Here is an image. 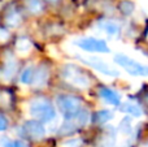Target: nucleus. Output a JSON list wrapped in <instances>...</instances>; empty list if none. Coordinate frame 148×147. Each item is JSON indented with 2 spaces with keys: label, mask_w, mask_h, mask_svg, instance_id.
Returning a JSON list of instances; mask_svg holds the SVG:
<instances>
[{
  "label": "nucleus",
  "mask_w": 148,
  "mask_h": 147,
  "mask_svg": "<svg viewBox=\"0 0 148 147\" xmlns=\"http://www.w3.org/2000/svg\"><path fill=\"white\" fill-rule=\"evenodd\" d=\"M30 113L35 119H38L42 122H49L55 119L56 112L51 102L43 98L34 99L30 103Z\"/></svg>",
  "instance_id": "1"
},
{
  "label": "nucleus",
  "mask_w": 148,
  "mask_h": 147,
  "mask_svg": "<svg viewBox=\"0 0 148 147\" xmlns=\"http://www.w3.org/2000/svg\"><path fill=\"white\" fill-rule=\"evenodd\" d=\"M88 117H90L88 112L84 111V109H81V111H78L75 115H73V116L66 117V119H65V122L61 125L59 133L60 134H62V135L72 134V133L79 130L81 128H83L84 125L87 124Z\"/></svg>",
  "instance_id": "2"
},
{
  "label": "nucleus",
  "mask_w": 148,
  "mask_h": 147,
  "mask_svg": "<svg viewBox=\"0 0 148 147\" xmlns=\"http://www.w3.org/2000/svg\"><path fill=\"white\" fill-rule=\"evenodd\" d=\"M62 77L68 83L79 89H86L90 85V78L78 67L73 64H68L62 69Z\"/></svg>",
  "instance_id": "3"
},
{
  "label": "nucleus",
  "mask_w": 148,
  "mask_h": 147,
  "mask_svg": "<svg viewBox=\"0 0 148 147\" xmlns=\"http://www.w3.org/2000/svg\"><path fill=\"white\" fill-rule=\"evenodd\" d=\"M114 63L122 67L131 76H148V67L140 63L133 60L131 57L126 56L123 54H117L114 56Z\"/></svg>",
  "instance_id": "4"
},
{
  "label": "nucleus",
  "mask_w": 148,
  "mask_h": 147,
  "mask_svg": "<svg viewBox=\"0 0 148 147\" xmlns=\"http://www.w3.org/2000/svg\"><path fill=\"white\" fill-rule=\"evenodd\" d=\"M56 103L59 109L61 111V113L65 116V119L73 116V115H75L77 112L82 109V100L73 95H60L57 98Z\"/></svg>",
  "instance_id": "5"
},
{
  "label": "nucleus",
  "mask_w": 148,
  "mask_h": 147,
  "mask_svg": "<svg viewBox=\"0 0 148 147\" xmlns=\"http://www.w3.org/2000/svg\"><path fill=\"white\" fill-rule=\"evenodd\" d=\"M78 59L81 60L83 64H87L88 67L94 68L95 70L100 72L101 74L109 76V77H118L120 76V72L117 69H114L113 67H110L109 64L104 61V60L99 59V57L95 56H78Z\"/></svg>",
  "instance_id": "6"
},
{
  "label": "nucleus",
  "mask_w": 148,
  "mask_h": 147,
  "mask_svg": "<svg viewBox=\"0 0 148 147\" xmlns=\"http://www.w3.org/2000/svg\"><path fill=\"white\" fill-rule=\"evenodd\" d=\"M20 134L22 135L23 138H27V139L31 141H39L44 137L46 134V130H44L43 125L39 121H26L25 124L21 126L20 129Z\"/></svg>",
  "instance_id": "7"
},
{
  "label": "nucleus",
  "mask_w": 148,
  "mask_h": 147,
  "mask_svg": "<svg viewBox=\"0 0 148 147\" xmlns=\"http://www.w3.org/2000/svg\"><path fill=\"white\" fill-rule=\"evenodd\" d=\"M75 46H78L79 48L84 49L88 52H108L107 43L101 39H96V38H81L78 41L74 42Z\"/></svg>",
  "instance_id": "8"
},
{
  "label": "nucleus",
  "mask_w": 148,
  "mask_h": 147,
  "mask_svg": "<svg viewBox=\"0 0 148 147\" xmlns=\"http://www.w3.org/2000/svg\"><path fill=\"white\" fill-rule=\"evenodd\" d=\"M16 61L14 59H13L12 56L8 57V60L4 63V67H3L1 72H0V78H1L3 81H5V82H8V81H10L13 78V76H14L16 73Z\"/></svg>",
  "instance_id": "9"
},
{
  "label": "nucleus",
  "mask_w": 148,
  "mask_h": 147,
  "mask_svg": "<svg viewBox=\"0 0 148 147\" xmlns=\"http://www.w3.org/2000/svg\"><path fill=\"white\" fill-rule=\"evenodd\" d=\"M99 94L104 100H107L109 104L112 106H120L121 103V96L117 91L112 90V89H108V87H101L99 90Z\"/></svg>",
  "instance_id": "10"
},
{
  "label": "nucleus",
  "mask_w": 148,
  "mask_h": 147,
  "mask_svg": "<svg viewBox=\"0 0 148 147\" xmlns=\"http://www.w3.org/2000/svg\"><path fill=\"white\" fill-rule=\"evenodd\" d=\"M120 109H121L122 112H125V113H129V115H131V116H134V117H140L142 113H143L142 108L138 106V104L130 103V102H127V103L122 104V106L120 107Z\"/></svg>",
  "instance_id": "11"
},
{
  "label": "nucleus",
  "mask_w": 148,
  "mask_h": 147,
  "mask_svg": "<svg viewBox=\"0 0 148 147\" xmlns=\"http://www.w3.org/2000/svg\"><path fill=\"white\" fill-rule=\"evenodd\" d=\"M47 78H48V70H47L46 67H40L35 72V77H34L33 83L36 86V87H40V86L46 85Z\"/></svg>",
  "instance_id": "12"
},
{
  "label": "nucleus",
  "mask_w": 148,
  "mask_h": 147,
  "mask_svg": "<svg viewBox=\"0 0 148 147\" xmlns=\"http://www.w3.org/2000/svg\"><path fill=\"white\" fill-rule=\"evenodd\" d=\"M100 27L110 36H114L120 33V25L113 22V21H103V22H100Z\"/></svg>",
  "instance_id": "13"
},
{
  "label": "nucleus",
  "mask_w": 148,
  "mask_h": 147,
  "mask_svg": "<svg viewBox=\"0 0 148 147\" xmlns=\"http://www.w3.org/2000/svg\"><path fill=\"white\" fill-rule=\"evenodd\" d=\"M5 20H7V23H9L10 26H17V25H20V22H21V16L17 10L12 8V9L7 13Z\"/></svg>",
  "instance_id": "14"
},
{
  "label": "nucleus",
  "mask_w": 148,
  "mask_h": 147,
  "mask_svg": "<svg viewBox=\"0 0 148 147\" xmlns=\"http://www.w3.org/2000/svg\"><path fill=\"white\" fill-rule=\"evenodd\" d=\"M16 48H17V51L20 52L21 55H26L31 49V42L26 38H20L17 41Z\"/></svg>",
  "instance_id": "15"
},
{
  "label": "nucleus",
  "mask_w": 148,
  "mask_h": 147,
  "mask_svg": "<svg viewBox=\"0 0 148 147\" xmlns=\"http://www.w3.org/2000/svg\"><path fill=\"white\" fill-rule=\"evenodd\" d=\"M34 77H35V70H34L33 67H27L23 69L22 74H21V81L26 85L34 82Z\"/></svg>",
  "instance_id": "16"
},
{
  "label": "nucleus",
  "mask_w": 148,
  "mask_h": 147,
  "mask_svg": "<svg viewBox=\"0 0 148 147\" xmlns=\"http://www.w3.org/2000/svg\"><path fill=\"white\" fill-rule=\"evenodd\" d=\"M26 7L34 14H38L43 10V4L40 0H26Z\"/></svg>",
  "instance_id": "17"
},
{
  "label": "nucleus",
  "mask_w": 148,
  "mask_h": 147,
  "mask_svg": "<svg viewBox=\"0 0 148 147\" xmlns=\"http://www.w3.org/2000/svg\"><path fill=\"white\" fill-rule=\"evenodd\" d=\"M110 119H113V113L110 111H107V109L100 111L95 115V121L99 122V124H103V122H105V121H109Z\"/></svg>",
  "instance_id": "18"
},
{
  "label": "nucleus",
  "mask_w": 148,
  "mask_h": 147,
  "mask_svg": "<svg viewBox=\"0 0 148 147\" xmlns=\"http://www.w3.org/2000/svg\"><path fill=\"white\" fill-rule=\"evenodd\" d=\"M120 9L122 10L125 14H130L134 10V4L131 1H129V0H125V1H122L120 4Z\"/></svg>",
  "instance_id": "19"
},
{
  "label": "nucleus",
  "mask_w": 148,
  "mask_h": 147,
  "mask_svg": "<svg viewBox=\"0 0 148 147\" xmlns=\"http://www.w3.org/2000/svg\"><path fill=\"white\" fill-rule=\"evenodd\" d=\"M79 146H81V141L79 139H70L62 145V147H79Z\"/></svg>",
  "instance_id": "20"
},
{
  "label": "nucleus",
  "mask_w": 148,
  "mask_h": 147,
  "mask_svg": "<svg viewBox=\"0 0 148 147\" xmlns=\"http://www.w3.org/2000/svg\"><path fill=\"white\" fill-rule=\"evenodd\" d=\"M4 147H26V145L21 141H12V142H8Z\"/></svg>",
  "instance_id": "21"
},
{
  "label": "nucleus",
  "mask_w": 148,
  "mask_h": 147,
  "mask_svg": "<svg viewBox=\"0 0 148 147\" xmlns=\"http://www.w3.org/2000/svg\"><path fill=\"white\" fill-rule=\"evenodd\" d=\"M9 38V33L5 29H0V42H5Z\"/></svg>",
  "instance_id": "22"
},
{
  "label": "nucleus",
  "mask_w": 148,
  "mask_h": 147,
  "mask_svg": "<svg viewBox=\"0 0 148 147\" xmlns=\"http://www.w3.org/2000/svg\"><path fill=\"white\" fill-rule=\"evenodd\" d=\"M7 125H8L7 120L4 119V116H1V115H0V132H3V130L7 129Z\"/></svg>",
  "instance_id": "23"
},
{
  "label": "nucleus",
  "mask_w": 148,
  "mask_h": 147,
  "mask_svg": "<svg viewBox=\"0 0 148 147\" xmlns=\"http://www.w3.org/2000/svg\"><path fill=\"white\" fill-rule=\"evenodd\" d=\"M48 1H52V3H53V1H56V0H48Z\"/></svg>",
  "instance_id": "24"
}]
</instances>
